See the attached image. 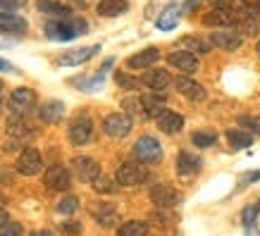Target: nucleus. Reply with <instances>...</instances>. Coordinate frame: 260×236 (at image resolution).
Here are the masks:
<instances>
[{
	"label": "nucleus",
	"instance_id": "obj_1",
	"mask_svg": "<svg viewBox=\"0 0 260 236\" xmlns=\"http://www.w3.org/2000/svg\"><path fill=\"white\" fill-rule=\"evenodd\" d=\"M88 31L86 19H53L46 24V36L50 41H72Z\"/></svg>",
	"mask_w": 260,
	"mask_h": 236
},
{
	"label": "nucleus",
	"instance_id": "obj_2",
	"mask_svg": "<svg viewBox=\"0 0 260 236\" xmlns=\"http://www.w3.org/2000/svg\"><path fill=\"white\" fill-rule=\"evenodd\" d=\"M134 157L141 165H155V162H160V160H162L160 141L153 139V136H141V139L134 143Z\"/></svg>",
	"mask_w": 260,
	"mask_h": 236
},
{
	"label": "nucleus",
	"instance_id": "obj_3",
	"mask_svg": "<svg viewBox=\"0 0 260 236\" xmlns=\"http://www.w3.org/2000/svg\"><path fill=\"white\" fill-rule=\"evenodd\" d=\"M115 181L119 186H139L143 181H148V170L141 162H122L115 172Z\"/></svg>",
	"mask_w": 260,
	"mask_h": 236
},
{
	"label": "nucleus",
	"instance_id": "obj_4",
	"mask_svg": "<svg viewBox=\"0 0 260 236\" xmlns=\"http://www.w3.org/2000/svg\"><path fill=\"white\" fill-rule=\"evenodd\" d=\"M241 15H239V10H232L227 5H217L213 8L208 15H203V24L205 26H213V29H227V26H234L239 24Z\"/></svg>",
	"mask_w": 260,
	"mask_h": 236
},
{
	"label": "nucleus",
	"instance_id": "obj_5",
	"mask_svg": "<svg viewBox=\"0 0 260 236\" xmlns=\"http://www.w3.org/2000/svg\"><path fill=\"white\" fill-rule=\"evenodd\" d=\"M67 136H70L72 146H86L93 136V122L88 115H77L72 119L70 129H67Z\"/></svg>",
	"mask_w": 260,
	"mask_h": 236
},
{
	"label": "nucleus",
	"instance_id": "obj_6",
	"mask_svg": "<svg viewBox=\"0 0 260 236\" xmlns=\"http://www.w3.org/2000/svg\"><path fill=\"white\" fill-rule=\"evenodd\" d=\"M132 126H134V122L126 112H112V115L103 119V131L110 139H124L132 131Z\"/></svg>",
	"mask_w": 260,
	"mask_h": 236
},
{
	"label": "nucleus",
	"instance_id": "obj_7",
	"mask_svg": "<svg viewBox=\"0 0 260 236\" xmlns=\"http://www.w3.org/2000/svg\"><path fill=\"white\" fill-rule=\"evenodd\" d=\"M72 174L79 181H91L93 184L101 177V165H98V160H93V157H88V155L72 157Z\"/></svg>",
	"mask_w": 260,
	"mask_h": 236
},
{
	"label": "nucleus",
	"instance_id": "obj_8",
	"mask_svg": "<svg viewBox=\"0 0 260 236\" xmlns=\"http://www.w3.org/2000/svg\"><path fill=\"white\" fill-rule=\"evenodd\" d=\"M43 184H46V189L48 191H67L72 186V174L67 167L62 165H53V167H48L46 174H43Z\"/></svg>",
	"mask_w": 260,
	"mask_h": 236
},
{
	"label": "nucleus",
	"instance_id": "obj_9",
	"mask_svg": "<svg viewBox=\"0 0 260 236\" xmlns=\"http://www.w3.org/2000/svg\"><path fill=\"white\" fill-rule=\"evenodd\" d=\"M10 110L15 112V115H26V112L34 110V105H36V91H31V88H17V91H12V95H10Z\"/></svg>",
	"mask_w": 260,
	"mask_h": 236
},
{
	"label": "nucleus",
	"instance_id": "obj_10",
	"mask_svg": "<svg viewBox=\"0 0 260 236\" xmlns=\"http://www.w3.org/2000/svg\"><path fill=\"white\" fill-rule=\"evenodd\" d=\"M150 200L155 208H174V205L181 203V193L174 186H167V184H158L150 189Z\"/></svg>",
	"mask_w": 260,
	"mask_h": 236
},
{
	"label": "nucleus",
	"instance_id": "obj_11",
	"mask_svg": "<svg viewBox=\"0 0 260 236\" xmlns=\"http://www.w3.org/2000/svg\"><path fill=\"white\" fill-rule=\"evenodd\" d=\"M167 64L174 67V70H179L184 77H186V74H193V72L201 67L198 57L193 55V53H189V50H174V53H170V55H167Z\"/></svg>",
	"mask_w": 260,
	"mask_h": 236
},
{
	"label": "nucleus",
	"instance_id": "obj_12",
	"mask_svg": "<svg viewBox=\"0 0 260 236\" xmlns=\"http://www.w3.org/2000/svg\"><path fill=\"white\" fill-rule=\"evenodd\" d=\"M43 167V157L36 148H26L22 150V155L17 157V172L24 174V177H34V174L41 172Z\"/></svg>",
	"mask_w": 260,
	"mask_h": 236
},
{
	"label": "nucleus",
	"instance_id": "obj_13",
	"mask_svg": "<svg viewBox=\"0 0 260 236\" xmlns=\"http://www.w3.org/2000/svg\"><path fill=\"white\" fill-rule=\"evenodd\" d=\"M210 43L222 50H239L244 43V33H239L237 29H217L210 33Z\"/></svg>",
	"mask_w": 260,
	"mask_h": 236
},
{
	"label": "nucleus",
	"instance_id": "obj_14",
	"mask_svg": "<svg viewBox=\"0 0 260 236\" xmlns=\"http://www.w3.org/2000/svg\"><path fill=\"white\" fill-rule=\"evenodd\" d=\"M29 29V22L15 12H0V33L5 36H24Z\"/></svg>",
	"mask_w": 260,
	"mask_h": 236
},
{
	"label": "nucleus",
	"instance_id": "obj_15",
	"mask_svg": "<svg viewBox=\"0 0 260 236\" xmlns=\"http://www.w3.org/2000/svg\"><path fill=\"white\" fill-rule=\"evenodd\" d=\"M174 88H177L184 98H189V100H193V103H201V100H205V98H208L205 88L201 86L198 81L189 79V77H177V79H174Z\"/></svg>",
	"mask_w": 260,
	"mask_h": 236
},
{
	"label": "nucleus",
	"instance_id": "obj_16",
	"mask_svg": "<svg viewBox=\"0 0 260 236\" xmlns=\"http://www.w3.org/2000/svg\"><path fill=\"white\" fill-rule=\"evenodd\" d=\"M155 124H158V129L162 131V134L174 136V134H179L181 129H184V117H181L179 112L162 110L158 117H155Z\"/></svg>",
	"mask_w": 260,
	"mask_h": 236
},
{
	"label": "nucleus",
	"instance_id": "obj_17",
	"mask_svg": "<svg viewBox=\"0 0 260 236\" xmlns=\"http://www.w3.org/2000/svg\"><path fill=\"white\" fill-rule=\"evenodd\" d=\"M98 50H101V46L72 48V50H67V53L60 57V64H64V67H79V64H84L86 60H91V57H93Z\"/></svg>",
	"mask_w": 260,
	"mask_h": 236
},
{
	"label": "nucleus",
	"instance_id": "obj_18",
	"mask_svg": "<svg viewBox=\"0 0 260 236\" xmlns=\"http://www.w3.org/2000/svg\"><path fill=\"white\" fill-rule=\"evenodd\" d=\"M158 60H160L158 48H143L136 55L126 57V67H129V70H146V67H153Z\"/></svg>",
	"mask_w": 260,
	"mask_h": 236
},
{
	"label": "nucleus",
	"instance_id": "obj_19",
	"mask_svg": "<svg viewBox=\"0 0 260 236\" xmlns=\"http://www.w3.org/2000/svg\"><path fill=\"white\" fill-rule=\"evenodd\" d=\"M143 86H148L150 91H155V93H162L170 84H172V77H170V72L167 70H148L143 74L141 79Z\"/></svg>",
	"mask_w": 260,
	"mask_h": 236
},
{
	"label": "nucleus",
	"instance_id": "obj_20",
	"mask_svg": "<svg viewBox=\"0 0 260 236\" xmlns=\"http://www.w3.org/2000/svg\"><path fill=\"white\" fill-rule=\"evenodd\" d=\"M201 167H203V160L198 155H193V153H189V150H181L179 155H177V172H179L181 177H191V174H196Z\"/></svg>",
	"mask_w": 260,
	"mask_h": 236
},
{
	"label": "nucleus",
	"instance_id": "obj_21",
	"mask_svg": "<svg viewBox=\"0 0 260 236\" xmlns=\"http://www.w3.org/2000/svg\"><path fill=\"white\" fill-rule=\"evenodd\" d=\"M36 8L46 15H53L55 19H70L72 17V8L64 3H55V0H36Z\"/></svg>",
	"mask_w": 260,
	"mask_h": 236
},
{
	"label": "nucleus",
	"instance_id": "obj_22",
	"mask_svg": "<svg viewBox=\"0 0 260 236\" xmlns=\"http://www.w3.org/2000/svg\"><path fill=\"white\" fill-rule=\"evenodd\" d=\"M39 115H41V119H43L46 124H57V122L64 117V105L60 100H48V103L41 105Z\"/></svg>",
	"mask_w": 260,
	"mask_h": 236
},
{
	"label": "nucleus",
	"instance_id": "obj_23",
	"mask_svg": "<svg viewBox=\"0 0 260 236\" xmlns=\"http://www.w3.org/2000/svg\"><path fill=\"white\" fill-rule=\"evenodd\" d=\"M126 10H129L126 0H98V5H95V12L101 17H119Z\"/></svg>",
	"mask_w": 260,
	"mask_h": 236
},
{
	"label": "nucleus",
	"instance_id": "obj_24",
	"mask_svg": "<svg viewBox=\"0 0 260 236\" xmlns=\"http://www.w3.org/2000/svg\"><path fill=\"white\" fill-rule=\"evenodd\" d=\"M5 131H8V136H12V139H26V136H31V126H29V122H26L22 115H15V117L8 119Z\"/></svg>",
	"mask_w": 260,
	"mask_h": 236
},
{
	"label": "nucleus",
	"instance_id": "obj_25",
	"mask_svg": "<svg viewBox=\"0 0 260 236\" xmlns=\"http://www.w3.org/2000/svg\"><path fill=\"white\" fill-rule=\"evenodd\" d=\"M93 217H95V222H98L101 227H112L115 220H117V210H115L112 205H108V203H101L98 208H93Z\"/></svg>",
	"mask_w": 260,
	"mask_h": 236
},
{
	"label": "nucleus",
	"instance_id": "obj_26",
	"mask_svg": "<svg viewBox=\"0 0 260 236\" xmlns=\"http://www.w3.org/2000/svg\"><path fill=\"white\" fill-rule=\"evenodd\" d=\"M227 141L232 148H237V150H244L248 148L253 143V136L248 134V131H244V129H229L227 131Z\"/></svg>",
	"mask_w": 260,
	"mask_h": 236
},
{
	"label": "nucleus",
	"instance_id": "obj_27",
	"mask_svg": "<svg viewBox=\"0 0 260 236\" xmlns=\"http://www.w3.org/2000/svg\"><path fill=\"white\" fill-rule=\"evenodd\" d=\"M177 22H179V8H177V5H170V8H165L162 15L158 17V29L160 31H170V29L177 26Z\"/></svg>",
	"mask_w": 260,
	"mask_h": 236
},
{
	"label": "nucleus",
	"instance_id": "obj_28",
	"mask_svg": "<svg viewBox=\"0 0 260 236\" xmlns=\"http://www.w3.org/2000/svg\"><path fill=\"white\" fill-rule=\"evenodd\" d=\"M117 236H148V224L139 220H129L117 227Z\"/></svg>",
	"mask_w": 260,
	"mask_h": 236
},
{
	"label": "nucleus",
	"instance_id": "obj_29",
	"mask_svg": "<svg viewBox=\"0 0 260 236\" xmlns=\"http://www.w3.org/2000/svg\"><path fill=\"white\" fill-rule=\"evenodd\" d=\"M122 110H124L129 117H148V115H146L143 98H124V100H122Z\"/></svg>",
	"mask_w": 260,
	"mask_h": 236
},
{
	"label": "nucleus",
	"instance_id": "obj_30",
	"mask_svg": "<svg viewBox=\"0 0 260 236\" xmlns=\"http://www.w3.org/2000/svg\"><path fill=\"white\" fill-rule=\"evenodd\" d=\"M181 46L189 48V53H208L213 43H210V41L198 39V36H184V39H181Z\"/></svg>",
	"mask_w": 260,
	"mask_h": 236
},
{
	"label": "nucleus",
	"instance_id": "obj_31",
	"mask_svg": "<svg viewBox=\"0 0 260 236\" xmlns=\"http://www.w3.org/2000/svg\"><path fill=\"white\" fill-rule=\"evenodd\" d=\"M191 143L196 146V148H210L217 143V136L213 131H193L191 134Z\"/></svg>",
	"mask_w": 260,
	"mask_h": 236
},
{
	"label": "nucleus",
	"instance_id": "obj_32",
	"mask_svg": "<svg viewBox=\"0 0 260 236\" xmlns=\"http://www.w3.org/2000/svg\"><path fill=\"white\" fill-rule=\"evenodd\" d=\"M239 26H241L244 36H258L260 33V19L258 17H241V19H239Z\"/></svg>",
	"mask_w": 260,
	"mask_h": 236
},
{
	"label": "nucleus",
	"instance_id": "obj_33",
	"mask_svg": "<svg viewBox=\"0 0 260 236\" xmlns=\"http://www.w3.org/2000/svg\"><path fill=\"white\" fill-rule=\"evenodd\" d=\"M117 181L115 179H108V177H98V179L93 181V191L95 193H105V196H108V193H115V191H117Z\"/></svg>",
	"mask_w": 260,
	"mask_h": 236
},
{
	"label": "nucleus",
	"instance_id": "obj_34",
	"mask_svg": "<svg viewBox=\"0 0 260 236\" xmlns=\"http://www.w3.org/2000/svg\"><path fill=\"white\" fill-rule=\"evenodd\" d=\"M77 210H79V198L77 196H67L57 203V213L60 215H74Z\"/></svg>",
	"mask_w": 260,
	"mask_h": 236
},
{
	"label": "nucleus",
	"instance_id": "obj_35",
	"mask_svg": "<svg viewBox=\"0 0 260 236\" xmlns=\"http://www.w3.org/2000/svg\"><path fill=\"white\" fill-rule=\"evenodd\" d=\"M0 236H24V229L19 222L8 220V222L0 224Z\"/></svg>",
	"mask_w": 260,
	"mask_h": 236
},
{
	"label": "nucleus",
	"instance_id": "obj_36",
	"mask_svg": "<svg viewBox=\"0 0 260 236\" xmlns=\"http://www.w3.org/2000/svg\"><path fill=\"white\" fill-rule=\"evenodd\" d=\"M115 81H117L122 88H129V91H134V88L141 86V81H139V79L129 77V74H124V72H117V74H115Z\"/></svg>",
	"mask_w": 260,
	"mask_h": 236
},
{
	"label": "nucleus",
	"instance_id": "obj_37",
	"mask_svg": "<svg viewBox=\"0 0 260 236\" xmlns=\"http://www.w3.org/2000/svg\"><path fill=\"white\" fill-rule=\"evenodd\" d=\"M239 124H241V129H244V131H251V134L260 136L258 119H253V117H239Z\"/></svg>",
	"mask_w": 260,
	"mask_h": 236
},
{
	"label": "nucleus",
	"instance_id": "obj_38",
	"mask_svg": "<svg viewBox=\"0 0 260 236\" xmlns=\"http://www.w3.org/2000/svg\"><path fill=\"white\" fill-rule=\"evenodd\" d=\"M26 3V0H0V10L3 12H15Z\"/></svg>",
	"mask_w": 260,
	"mask_h": 236
},
{
	"label": "nucleus",
	"instance_id": "obj_39",
	"mask_svg": "<svg viewBox=\"0 0 260 236\" xmlns=\"http://www.w3.org/2000/svg\"><path fill=\"white\" fill-rule=\"evenodd\" d=\"M255 215H258V208H244V224L246 227H253L255 224Z\"/></svg>",
	"mask_w": 260,
	"mask_h": 236
},
{
	"label": "nucleus",
	"instance_id": "obj_40",
	"mask_svg": "<svg viewBox=\"0 0 260 236\" xmlns=\"http://www.w3.org/2000/svg\"><path fill=\"white\" fill-rule=\"evenodd\" d=\"M260 179V170L258 172H251V174H246L244 181H241V186H246V184H253V181H258Z\"/></svg>",
	"mask_w": 260,
	"mask_h": 236
},
{
	"label": "nucleus",
	"instance_id": "obj_41",
	"mask_svg": "<svg viewBox=\"0 0 260 236\" xmlns=\"http://www.w3.org/2000/svg\"><path fill=\"white\" fill-rule=\"evenodd\" d=\"M62 229L67 231V234H79V231H81L79 224H62Z\"/></svg>",
	"mask_w": 260,
	"mask_h": 236
},
{
	"label": "nucleus",
	"instance_id": "obj_42",
	"mask_svg": "<svg viewBox=\"0 0 260 236\" xmlns=\"http://www.w3.org/2000/svg\"><path fill=\"white\" fill-rule=\"evenodd\" d=\"M0 72H12V62H8V60L0 57Z\"/></svg>",
	"mask_w": 260,
	"mask_h": 236
},
{
	"label": "nucleus",
	"instance_id": "obj_43",
	"mask_svg": "<svg viewBox=\"0 0 260 236\" xmlns=\"http://www.w3.org/2000/svg\"><path fill=\"white\" fill-rule=\"evenodd\" d=\"M3 222H8V213H5V210L0 208V224H3Z\"/></svg>",
	"mask_w": 260,
	"mask_h": 236
},
{
	"label": "nucleus",
	"instance_id": "obj_44",
	"mask_svg": "<svg viewBox=\"0 0 260 236\" xmlns=\"http://www.w3.org/2000/svg\"><path fill=\"white\" fill-rule=\"evenodd\" d=\"M31 236H55V234H50V231H34Z\"/></svg>",
	"mask_w": 260,
	"mask_h": 236
},
{
	"label": "nucleus",
	"instance_id": "obj_45",
	"mask_svg": "<svg viewBox=\"0 0 260 236\" xmlns=\"http://www.w3.org/2000/svg\"><path fill=\"white\" fill-rule=\"evenodd\" d=\"M213 5H224V3H229V0H210Z\"/></svg>",
	"mask_w": 260,
	"mask_h": 236
},
{
	"label": "nucleus",
	"instance_id": "obj_46",
	"mask_svg": "<svg viewBox=\"0 0 260 236\" xmlns=\"http://www.w3.org/2000/svg\"><path fill=\"white\" fill-rule=\"evenodd\" d=\"M255 50H258V55H260V43H258V46H255Z\"/></svg>",
	"mask_w": 260,
	"mask_h": 236
},
{
	"label": "nucleus",
	"instance_id": "obj_47",
	"mask_svg": "<svg viewBox=\"0 0 260 236\" xmlns=\"http://www.w3.org/2000/svg\"><path fill=\"white\" fill-rule=\"evenodd\" d=\"M0 93H3V81H0Z\"/></svg>",
	"mask_w": 260,
	"mask_h": 236
},
{
	"label": "nucleus",
	"instance_id": "obj_48",
	"mask_svg": "<svg viewBox=\"0 0 260 236\" xmlns=\"http://www.w3.org/2000/svg\"><path fill=\"white\" fill-rule=\"evenodd\" d=\"M255 208H258V213H260V203H258V205H255Z\"/></svg>",
	"mask_w": 260,
	"mask_h": 236
}]
</instances>
